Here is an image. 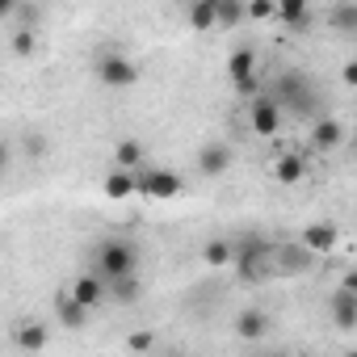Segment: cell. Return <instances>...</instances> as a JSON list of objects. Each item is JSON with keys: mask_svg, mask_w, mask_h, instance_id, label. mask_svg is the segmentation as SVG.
Here are the masks:
<instances>
[{"mask_svg": "<svg viewBox=\"0 0 357 357\" xmlns=\"http://www.w3.org/2000/svg\"><path fill=\"white\" fill-rule=\"evenodd\" d=\"M332 324L340 332H353L357 328V294H349V290L336 286V294H332Z\"/></svg>", "mask_w": 357, "mask_h": 357, "instance_id": "12", "label": "cell"}, {"mask_svg": "<svg viewBox=\"0 0 357 357\" xmlns=\"http://www.w3.org/2000/svg\"><path fill=\"white\" fill-rule=\"evenodd\" d=\"M269 357H286V353H269Z\"/></svg>", "mask_w": 357, "mask_h": 357, "instance_id": "34", "label": "cell"}, {"mask_svg": "<svg viewBox=\"0 0 357 357\" xmlns=\"http://www.w3.org/2000/svg\"><path fill=\"white\" fill-rule=\"evenodd\" d=\"M231 244H236V261L231 265H236V278L240 282L261 286V282H269L278 273V248L265 236H240Z\"/></svg>", "mask_w": 357, "mask_h": 357, "instance_id": "1", "label": "cell"}, {"mask_svg": "<svg viewBox=\"0 0 357 357\" xmlns=\"http://www.w3.org/2000/svg\"><path fill=\"white\" fill-rule=\"evenodd\" d=\"M97 80H101L105 89H130V84L139 80V68H135V59H126V55H118V51H105V55L97 59Z\"/></svg>", "mask_w": 357, "mask_h": 357, "instance_id": "5", "label": "cell"}, {"mask_svg": "<svg viewBox=\"0 0 357 357\" xmlns=\"http://www.w3.org/2000/svg\"><path fill=\"white\" fill-rule=\"evenodd\" d=\"M164 357H185V353H176V349H172V353H164Z\"/></svg>", "mask_w": 357, "mask_h": 357, "instance_id": "32", "label": "cell"}, {"mask_svg": "<svg viewBox=\"0 0 357 357\" xmlns=\"http://www.w3.org/2000/svg\"><path fill=\"white\" fill-rule=\"evenodd\" d=\"M30 51H34V26L13 30V55H30Z\"/></svg>", "mask_w": 357, "mask_h": 357, "instance_id": "26", "label": "cell"}, {"mask_svg": "<svg viewBox=\"0 0 357 357\" xmlns=\"http://www.w3.org/2000/svg\"><path fill=\"white\" fill-rule=\"evenodd\" d=\"M55 315H59V324H63L68 332H80V328L89 324V307H80V303L72 298V290H59V294H55Z\"/></svg>", "mask_w": 357, "mask_h": 357, "instance_id": "11", "label": "cell"}, {"mask_svg": "<svg viewBox=\"0 0 357 357\" xmlns=\"http://www.w3.org/2000/svg\"><path fill=\"white\" fill-rule=\"evenodd\" d=\"M248 126H252V135L273 139V135H278V126H282V105H278L273 97L252 101V105H248Z\"/></svg>", "mask_w": 357, "mask_h": 357, "instance_id": "6", "label": "cell"}, {"mask_svg": "<svg viewBox=\"0 0 357 357\" xmlns=\"http://www.w3.org/2000/svg\"><path fill=\"white\" fill-rule=\"evenodd\" d=\"M231 261H236V244H231V240L215 236V240L202 244V265H211V269H227Z\"/></svg>", "mask_w": 357, "mask_h": 357, "instance_id": "16", "label": "cell"}, {"mask_svg": "<svg viewBox=\"0 0 357 357\" xmlns=\"http://www.w3.org/2000/svg\"><path fill=\"white\" fill-rule=\"evenodd\" d=\"M248 17H252V22H273V17H278V5H273V0H252V5H248Z\"/></svg>", "mask_w": 357, "mask_h": 357, "instance_id": "28", "label": "cell"}, {"mask_svg": "<svg viewBox=\"0 0 357 357\" xmlns=\"http://www.w3.org/2000/svg\"><path fill=\"white\" fill-rule=\"evenodd\" d=\"M151 344H155V332H147V328H139V332L126 336V349H130V353H147Z\"/></svg>", "mask_w": 357, "mask_h": 357, "instance_id": "27", "label": "cell"}, {"mask_svg": "<svg viewBox=\"0 0 357 357\" xmlns=\"http://www.w3.org/2000/svg\"><path fill=\"white\" fill-rule=\"evenodd\" d=\"M185 17H190V26H194L198 34L215 30V26H219V0H194V5L185 9Z\"/></svg>", "mask_w": 357, "mask_h": 357, "instance_id": "14", "label": "cell"}, {"mask_svg": "<svg viewBox=\"0 0 357 357\" xmlns=\"http://www.w3.org/2000/svg\"><path fill=\"white\" fill-rule=\"evenodd\" d=\"M303 176H307V160L303 155H282L278 164H273V181H282V185H298L303 181Z\"/></svg>", "mask_w": 357, "mask_h": 357, "instance_id": "20", "label": "cell"}, {"mask_svg": "<svg viewBox=\"0 0 357 357\" xmlns=\"http://www.w3.org/2000/svg\"><path fill=\"white\" fill-rule=\"evenodd\" d=\"M139 198H151V202H168L181 194V176L168 172V168H139Z\"/></svg>", "mask_w": 357, "mask_h": 357, "instance_id": "4", "label": "cell"}, {"mask_svg": "<svg viewBox=\"0 0 357 357\" xmlns=\"http://www.w3.org/2000/svg\"><path fill=\"white\" fill-rule=\"evenodd\" d=\"M311 143H315L319 151L340 147V143H344V126H340V118H319V122L311 126Z\"/></svg>", "mask_w": 357, "mask_h": 357, "instance_id": "15", "label": "cell"}, {"mask_svg": "<svg viewBox=\"0 0 357 357\" xmlns=\"http://www.w3.org/2000/svg\"><path fill=\"white\" fill-rule=\"evenodd\" d=\"M265 97H273L282 109H290V114H298V118L319 105V93H315V84H311L303 72H282V76L273 80V89H265Z\"/></svg>", "mask_w": 357, "mask_h": 357, "instance_id": "2", "label": "cell"}, {"mask_svg": "<svg viewBox=\"0 0 357 357\" xmlns=\"http://www.w3.org/2000/svg\"><path fill=\"white\" fill-rule=\"evenodd\" d=\"M139 278H118V282H109V298L114 303H135L139 298Z\"/></svg>", "mask_w": 357, "mask_h": 357, "instance_id": "24", "label": "cell"}, {"mask_svg": "<svg viewBox=\"0 0 357 357\" xmlns=\"http://www.w3.org/2000/svg\"><path fill=\"white\" fill-rule=\"evenodd\" d=\"M13 344L26 349V353H38V349L47 344V324H38V319H34V324H30V319L17 324V328H13Z\"/></svg>", "mask_w": 357, "mask_h": 357, "instance_id": "18", "label": "cell"}, {"mask_svg": "<svg viewBox=\"0 0 357 357\" xmlns=\"http://www.w3.org/2000/svg\"><path fill=\"white\" fill-rule=\"evenodd\" d=\"M298 244H303L307 252H336V244H340V231H336V223H307Z\"/></svg>", "mask_w": 357, "mask_h": 357, "instance_id": "9", "label": "cell"}, {"mask_svg": "<svg viewBox=\"0 0 357 357\" xmlns=\"http://www.w3.org/2000/svg\"><path fill=\"white\" fill-rule=\"evenodd\" d=\"M340 80H344L349 89H357V59H349V63L340 68Z\"/></svg>", "mask_w": 357, "mask_h": 357, "instance_id": "30", "label": "cell"}, {"mask_svg": "<svg viewBox=\"0 0 357 357\" xmlns=\"http://www.w3.org/2000/svg\"><path fill=\"white\" fill-rule=\"evenodd\" d=\"M328 22H332L336 34H357V5H349V0H344V5H336L328 13Z\"/></svg>", "mask_w": 357, "mask_h": 357, "instance_id": "23", "label": "cell"}, {"mask_svg": "<svg viewBox=\"0 0 357 357\" xmlns=\"http://www.w3.org/2000/svg\"><path fill=\"white\" fill-rule=\"evenodd\" d=\"M231 160H236V155H231L227 143H206V147L198 151V172H202V176H223V172L231 168Z\"/></svg>", "mask_w": 357, "mask_h": 357, "instance_id": "10", "label": "cell"}, {"mask_svg": "<svg viewBox=\"0 0 357 357\" xmlns=\"http://www.w3.org/2000/svg\"><path fill=\"white\" fill-rule=\"evenodd\" d=\"M248 17V5H240V0H236V5H231V0H219V26H240Z\"/></svg>", "mask_w": 357, "mask_h": 357, "instance_id": "25", "label": "cell"}, {"mask_svg": "<svg viewBox=\"0 0 357 357\" xmlns=\"http://www.w3.org/2000/svg\"><path fill=\"white\" fill-rule=\"evenodd\" d=\"M93 273H97V278H105V282L139 278V248H135L130 240H105V244L97 248Z\"/></svg>", "mask_w": 357, "mask_h": 357, "instance_id": "3", "label": "cell"}, {"mask_svg": "<svg viewBox=\"0 0 357 357\" xmlns=\"http://www.w3.org/2000/svg\"><path fill=\"white\" fill-rule=\"evenodd\" d=\"M340 357H357V349H349V353H340Z\"/></svg>", "mask_w": 357, "mask_h": 357, "instance_id": "33", "label": "cell"}, {"mask_svg": "<svg viewBox=\"0 0 357 357\" xmlns=\"http://www.w3.org/2000/svg\"><path fill=\"white\" fill-rule=\"evenodd\" d=\"M311 265V252L303 248V244H286V248H278V273H303Z\"/></svg>", "mask_w": 357, "mask_h": 357, "instance_id": "22", "label": "cell"}, {"mask_svg": "<svg viewBox=\"0 0 357 357\" xmlns=\"http://www.w3.org/2000/svg\"><path fill=\"white\" fill-rule=\"evenodd\" d=\"M105 198H114V202H122V198H135L139 194V176L135 172H122V168H114L109 176H105Z\"/></svg>", "mask_w": 357, "mask_h": 357, "instance_id": "13", "label": "cell"}, {"mask_svg": "<svg viewBox=\"0 0 357 357\" xmlns=\"http://www.w3.org/2000/svg\"><path fill=\"white\" fill-rule=\"evenodd\" d=\"M114 164H118L122 172H139V168H147V164H143V143H139V139H122V143L114 147Z\"/></svg>", "mask_w": 357, "mask_h": 357, "instance_id": "21", "label": "cell"}, {"mask_svg": "<svg viewBox=\"0 0 357 357\" xmlns=\"http://www.w3.org/2000/svg\"><path fill=\"white\" fill-rule=\"evenodd\" d=\"M72 298L80 303V307H101L105 298H109V282L105 278H97V273H80L76 282H72Z\"/></svg>", "mask_w": 357, "mask_h": 357, "instance_id": "8", "label": "cell"}, {"mask_svg": "<svg viewBox=\"0 0 357 357\" xmlns=\"http://www.w3.org/2000/svg\"><path fill=\"white\" fill-rule=\"evenodd\" d=\"M227 76L240 84V80H252L257 76V51L252 47H236L231 59H227Z\"/></svg>", "mask_w": 357, "mask_h": 357, "instance_id": "17", "label": "cell"}, {"mask_svg": "<svg viewBox=\"0 0 357 357\" xmlns=\"http://www.w3.org/2000/svg\"><path fill=\"white\" fill-rule=\"evenodd\" d=\"M231 332H236V340H244V344H257L261 336H269V315H265L261 307H244V311L236 315Z\"/></svg>", "mask_w": 357, "mask_h": 357, "instance_id": "7", "label": "cell"}, {"mask_svg": "<svg viewBox=\"0 0 357 357\" xmlns=\"http://www.w3.org/2000/svg\"><path fill=\"white\" fill-rule=\"evenodd\" d=\"M278 22H286L290 30H307V26H311L307 0H278Z\"/></svg>", "mask_w": 357, "mask_h": 357, "instance_id": "19", "label": "cell"}, {"mask_svg": "<svg viewBox=\"0 0 357 357\" xmlns=\"http://www.w3.org/2000/svg\"><path fill=\"white\" fill-rule=\"evenodd\" d=\"M26 151H30V155H43V151H47V139H43V135L34 130V135L26 139Z\"/></svg>", "mask_w": 357, "mask_h": 357, "instance_id": "29", "label": "cell"}, {"mask_svg": "<svg viewBox=\"0 0 357 357\" xmlns=\"http://www.w3.org/2000/svg\"><path fill=\"white\" fill-rule=\"evenodd\" d=\"M340 290H349V294H357V269H349V273H344V282H340Z\"/></svg>", "mask_w": 357, "mask_h": 357, "instance_id": "31", "label": "cell"}]
</instances>
